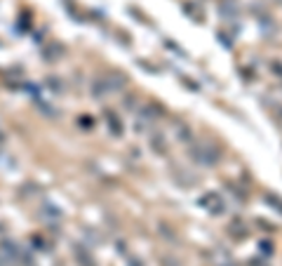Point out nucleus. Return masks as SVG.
<instances>
[{"instance_id":"1","label":"nucleus","mask_w":282,"mask_h":266,"mask_svg":"<svg viewBox=\"0 0 282 266\" xmlns=\"http://www.w3.org/2000/svg\"><path fill=\"white\" fill-rule=\"evenodd\" d=\"M191 158L198 165L212 167V165H216L221 160V153H219L216 146H212V144H195V146L191 149Z\"/></svg>"},{"instance_id":"2","label":"nucleus","mask_w":282,"mask_h":266,"mask_svg":"<svg viewBox=\"0 0 282 266\" xmlns=\"http://www.w3.org/2000/svg\"><path fill=\"white\" fill-rule=\"evenodd\" d=\"M198 205L207 212V214H212V217H221V214H226V200H223V196L216 193V191L202 193V196L198 198Z\"/></svg>"},{"instance_id":"3","label":"nucleus","mask_w":282,"mask_h":266,"mask_svg":"<svg viewBox=\"0 0 282 266\" xmlns=\"http://www.w3.org/2000/svg\"><path fill=\"white\" fill-rule=\"evenodd\" d=\"M103 123H106V127H108V132L113 137H123L125 135V120H123V116H118L113 109L103 111Z\"/></svg>"},{"instance_id":"4","label":"nucleus","mask_w":282,"mask_h":266,"mask_svg":"<svg viewBox=\"0 0 282 266\" xmlns=\"http://www.w3.org/2000/svg\"><path fill=\"white\" fill-rule=\"evenodd\" d=\"M110 92H113V87H110V82L106 75H99V78H94L90 85V95L94 97V99H101V97H108Z\"/></svg>"},{"instance_id":"5","label":"nucleus","mask_w":282,"mask_h":266,"mask_svg":"<svg viewBox=\"0 0 282 266\" xmlns=\"http://www.w3.org/2000/svg\"><path fill=\"white\" fill-rule=\"evenodd\" d=\"M73 257L78 259L80 266H96V259L90 254V250L85 245H73Z\"/></svg>"},{"instance_id":"6","label":"nucleus","mask_w":282,"mask_h":266,"mask_svg":"<svg viewBox=\"0 0 282 266\" xmlns=\"http://www.w3.org/2000/svg\"><path fill=\"white\" fill-rule=\"evenodd\" d=\"M139 116L144 118V123H153V120H158L162 116V109H158L155 104H146L144 109H139Z\"/></svg>"},{"instance_id":"7","label":"nucleus","mask_w":282,"mask_h":266,"mask_svg":"<svg viewBox=\"0 0 282 266\" xmlns=\"http://www.w3.org/2000/svg\"><path fill=\"white\" fill-rule=\"evenodd\" d=\"M151 149L155 153H167V142L162 135H151Z\"/></svg>"},{"instance_id":"8","label":"nucleus","mask_w":282,"mask_h":266,"mask_svg":"<svg viewBox=\"0 0 282 266\" xmlns=\"http://www.w3.org/2000/svg\"><path fill=\"white\" fill-rule=\"evenodd\" d=\"M177 139H181L184 144H191L193 142L191 127H186V125H177Z\"/></svg>"},{"instance_id":"9","label":"nucleus","mask_w":282,"mask_h":266,"mask_svg":"<svg viewBox=\"0 0 282 266\" xmlns=\"http://www.w3.org/2000/svg\"><path fill=\"white\" fill-rule=\"evenodd\" d=\"M62 55H64V48L62 45H57V42H52L49 50H45V59H52V62H57Z\"/></svg>"},{"instance_id":"10","label":"nucleus","mask_w":282,"mask_h":266,"mask_svg":"<svg viewBox=\"0 0 282 266\" xmlns=\"http://www.w3.org/2000/svg\"><path fill=\"white\" fill-rule=\"evenodd\" d=\"M266 203H268L275 212H280L282 214V198L280 196H275V193H266Z\"/></svg>"},{"instance_id":"11","label":"nucleus","mask_w":282,"mask_h":266,"mask_svg":"<svg viewBox=\"0 0 282 266\" xmlns=\"http://www.w3.org/2000/svg\"><path fill=\"white\" fill-rule=\"evenodd\" d=\"M268 68H270V73L275 75L277 80H282V62L280 59H273V62L268 64Z\"/></svg>"},{"instance_id":"12","label":"nucleus","mask_w":282,"mask_h":266,"mask_svg":"<svg viewBox=\"0 0 282 266\" xmlns=\"http://www.w3.org/2000/svg\"><path fill=\"white\" fill-rule=\"evenodd\" d=\"M245 224H233V229H231V236H235V238L240 240V238H245L249 233V229H242Z\"/></svg>"},{"instance_id":"13","label":"nucleus","mask_w":282,"mask_h":266,"mask_svg":"<svg viewBox=\"0 0 282 266\" xmlns=\"http://www.w3.org/2000/svg\"><path fill=\"white\" fill-rule=\"evenodd\" d=\"M249 266H270L266 259H261V257H252L249 259Z\"/></svg>"},{"instance_id":"14","label":"nucleus","mask_w":282,"mask_h":266,"mask_svg":"<svg viewBox=\"0 0 282 266\" xmlns=\"http://www.w3.org/2000/svg\"><path fill=\"white\" fill-rule=\"evenodd\" d=\"M261 252L270 254V252H275V247H270V243H268V240H263V243H261Z\"/></svg>"},{"instance_id":"15","label":"nucleus","mask_w":282,"mask_h":266,"mask_svg":"<svg viewBox=\"0 0 282 266\" xmlns=\"http://www.w3.org/2000/svg\"><path fill=\"white\" fill-rule=\"evenodd\" d=\"M127 266H144V261H139V259H130V264Z\"/></svg>"},{"instance_id":"16","label":"nucleus","mask_w":282,"mask_h":266,"mask_svg":"<svg viewBox=\"0 0 282 266\" xmlns=\"http://www.w3.org/2000/svg\"><path fill=\"white\" fill-rule=\"evenodd\" d=\"M5 139H7V137H5V132L0 130V144H5Z\"/></svg>"}]
</instances>
